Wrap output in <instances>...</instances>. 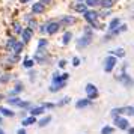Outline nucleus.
Masks as SVG:
<instances>
[{"label":"nucleus","instance_id":"3c124183","mask_svg":"<svg viewBox=\"0 0 134 134\" xmlns=\"http://www.w3.org/2000/svg\"><path fill=\"white\" fill-rule=\"evenodd\" d=\"M32 2H33V0H20L21 5H27V3H32Z\"/></svg>","mask_w":134,"mask_h":134},{"label":"nucleus","instance_id":"4468645a","mask_svg":"<svg viewBox=\"0 0 134 134\" xmlns=\"http://www.w3.org/2000/svg\"><path fill=\"white\" fill-rule=\"evenodd\" d=\"M45 111H47V110H45V107L42 105V103L41 104H33L30 109L27 110V113H29L30 116H35V118H39V116L45 115Z\"/></svg>","mask_w":134,"mask_h":134},{"label":"nucleus","instance_id":"864d4df0","mask_svg":"<svg viewBox=\"0 0 134 134\" xmlns=\"http://www.w3.org/2000/svg\"><path fill=\"white\" fill-rule=\"evenodd\" d=\"M0 134H6V133H5V130H3L2 127H0Z\"/></svg>","mask_w":134,"mask_h":134},{"label":"nucleus","instance_id":"6e6552de","mask_svg":"<svg viewBox=\"0 0 134 134\" xmlns=\"http://www.w3.org/2000/svg\"><path fill=\"white\" fill-rule=\"evenodd\" d=\"M118 63H119V60H118L116 57H113V56L109 54L103 60V69H104V72H107V74L113 72V71L116 69V66H118Z\"/></svg>","mask_w":134,"mask_h":134},{"label":"nucleus","instance_id":"6e6d98bb","mask_svg":"<svg viewBox=\"0 0 134 134\" xmlns=\"http://www.w3.org/2000/svg\"><path fill=\"white\" fill-rule=\"evenodd\" d=\"M74 2H79V3H85V0H74Z\"/></svg>","mask_w":134,"mask_h":134},{"label":"nucleus","instance_id":"2eb2a0df","mask_svg":"<svg viewBox=\"0 0 134 134\" xmlns=\"http://www.w3.org/2000/svg\"><path fill=\"white\" fill-rule=\"evenodd\" d=\"M14 80H15V74H12L11 71H2L0 72V86H8Z\"/></svg>","mask_w":134,"mask_h":134},{"label":"nucleus","instance_id":"a211bd4d","mask_svg":"<svg viewBox=\"0 0 134 134\" xmlns=\"http://www.w3.org/2000/svg\"><path fill=\"white\" fill-rule=\"evenodd\" d=\"M33 36H35V32L30 30V29H27V27H24V29H23V32H21V35H20V38H21L20 41L26 45V44H29L32 39H33Z\"/></svg>","mask_w":134,"mask_h":134},{"label":"nucleus","instance_id":"c756f323","mask_svg":"<svg viewBox=\"0 0 134 134\" xmlns=\"http://www.w3.org/2000/svg\"><path fill=\"white\" fill-rule=\"evenodd\" d=\"M24 44L21 42V41H17V42H15V45H14L12 47V50H11V53H12V54H18V56H21V53H23V51H24Z\"/></svg>","mask_w":134,"mask_h":134},{"label":"nucleus","instance_id":"4d7b16f0","mask_svg":"<svg viewBox=\"0 0 134 134\" xmlns=\"http://www.w3.org/2000/svg\"><path fill=\"white\" fill-rule=\"evenodd\" d=\"M0 72H2V69H0Z\"/></svg>","mask_w":134,"mask_h":134},{"label":"nucleus","instance_id":"e433bc0d","mask_svg":"<svg viewBox=\"0 0 134 134\" xmlns=\"http://www.w3.org/2000/svg\"><path fill=\"white\" fill-rule=\"evenodd\" d=\"M98 15H99V20L103 21V20L109 18L111 15V11H109V9H98Z\"/></svg>","mask_w":134,"mask_h":134},{"label":"nucleus","instance_id":"72a5a7b5","mask_svg":"<svg viewBox=\"0 0 134 134\" xmlns=\"http://www.w3.org/2000/svg\"><path fill=\"white\" fill-rule=\"evenodd\" d=\"M56 104V107H66V105H69L71 104V98L69 97H62L57 103H54Z\"/></svg>","mask_w":134,"mask_h":134},{"label":"nucleus","instance_id":"c85d7f7f","mask_svg":"<svg viewBox=\"0 0 134 134\" xmlns=\"http://www.w3.org/2000/svg\"><path fill=\"white\" fill-rule=\"evenodd\" d=\"M5 101H6L8 107H18V104L21 103V97H6L5 98Z\"/></svg>","mask_w":134,"mask_h":134},{"label":"nucleus","instance_id":"58836bf2","mask_svg":"<svg viewBox=\"0 0 134 134\" xmlns=\"http://www.w3.org/2000/svg\"><path fill=\"white\" fill-rule=\"evenodd\" d=\"M113 133H115V128H113V125H109V124H105L99 131V134H113Z\"/></svg>","mask_w":134,"mask_h":134},{"label":"nucleus","instance_id":"49530a36","mask_svg":"<svg viewBox=\"0 0 134 134\" xmlns=\"http://www.w3.org/2000/svg\"><path fill=\"white\" fill-rule=\"evenodd\" d=\"M39 3H42V5H45V6H48V5H53L54 3V0H38Z\"/></svg>","mask_w":134,"mask_h":134},{"label":"nucleus","instance_id":"ddd939ff","mask_svg":"<svg viewBox=\"0 0 134 134\" xmlns=\"http://www.w3.org/2000/svg\"><path fill=\"white\" fill-rule=\"evenodd\" d=\"M68 80H69V72H60L59 69H56L51 74L50 83H62V81H68Z\"/></svg>","mask_w":134,"mask_h":134},{"label":"nucleus","instance_id":"8fccbe9b","mask_svg":"<svg viewBox=\"0 0 134 134\" xmlns=\"http://www.w3.org/2000/svg\"><path fill=\"white\" fill-rule=\"evenodd\" d=\"M125 133H127V134H134V125H131V127L128 128Z\"/></svg>","mask_w":134,"mask_h":134},{"label":"nucleus","instance_id":"5701e85b","mask_svg":"<svg viewBox=\"0 0 134 134\" xmlns=\"http://www.w3.org/2000/svg\"><path fill=\"white\" fill-rule=\"evenodd\" d=\"M72 39H74V33L71 30H65L63 32V35H62V41L60 44L63 45V47H68L69 44L72 42Z\"/></svg>","mask_w":134,"mask_h":134},{"label":"nucleus","instance_id":"79ce46f5","mask_svg":"<svg viewBox=\"0 0 134 134\" xmlns=\"http://www.w3.org/2000/svg\"><path fill=\"white\" fill-rule=\"evenodd\" d=\"M66 65H68L66 59H59V60H57V69H59V71H60V69H65Z\"/></svg>","mask_w":134,"mask_h":134},{"label":"nucleus","instance_id":"a878e982","mask_svg":"<svg viewBox=\"0 0 134 134\" xmlns=\"http://www.w3.org/2000/svg\"><path fill=\"white\" fill-rule=\"evenodd\" d=\"M17 41H18V38L17 36L9 35V36L6 38V41H5V51H6V53H11V50H12V47L15 45Z\"/></svg>","mask_w":134,"mask_h":134},{"label":"nucleus","instance_id":"6ab92c4d","mask_svg":"<svg viewBox=\"0 0 134 134\" xmlns=\"http://www.w3.org/2000/svg\"><path fill=\"white\" fill-rule=\"evenodd\" d=\"M68 85V81H62V83H50L48 85V92L50 93H57L62 89H65Z\"/></svg>","mask_w":134,"mask_h":134},{"label":"nucleus","instance_id":"2f4dec72","mask_svg":"<svg viewBox=\"0 0 134 134\" xmlns=\"http://www.w3.org/2000/svg\"><path fill=\"white\" fill-rule=\"evenodd\" d=\"M122 116L125 118H134V105H122Z\"/></svg>","mask_w":134,"mask_h":134},{"label":"nucleus","instance_id":"37998d69","mask_svg":"<svg viewBox=\"0 0 134 134\" xmlns=\"http://www.w3.org/2000/svg\"><path fill=\"white\" fill-rule=\"evenodd\" d=\"M42 105L45 107V110L48 111V110H54L56 109V104L51 103V101H45V103H42Z\"/></svg>","mask_w":134,"mask_h":134},{"label":"nucleus","instance_id":"603ef678","mask_svg":"<svg viewBox=\"0 0 134 134\" xmlns=\"http://www.w3.org/2000/svg\"><path fill=\"white\" fill-rule=\"evenodd\" d=\"M5 98H6V95H5V93H2V92H0V103H2V101H3V99H5Z\"/></svg>","mask_w":134,"mask_h":134},{"label":"nucleus","instance_id":"a18cd8bd","mask_svg":"<svg viewBox=\"0 0 134 134\" xmlns=\"http://www.w3.org/2000/svg\"><path fill=\"white\" fill-rule=\"evenodd\" d=\"M121 72H128V62H124L121 65Z\"/></svg>","mask_w":134,"mask_h":134},{"label":"nucleus","instance_id":"473e14b6","mask_svg":"<svg viewBox=\"0 0 134 134\" xmlns=\"http://www.w3.org/2000/svg\"><path fill=\"white\" fill-rule=\"evenodd\" d=\"M50 45V41L45 36H41L36 42V50H47Z\"/></svg>","mask_w":134,"mask_h":134},{"label":"nucleus","instance_id":"7c9ffc66","mask_svg":"<svg viewBox=\"0 0 134 134\" xmlns=\"http://www.w3.org/2000/svg\"><path fill=\"white\" fill-rule=\"evenodd\" d=\"M51 121H53V118H51L50 115H45V116H42L41 119H38L36 125L39 128H44V127H47V125H50V124H51Z\"/></svg>","mask_w":134,"mask_h":134},{"label":"nucleus","instance_id":"09e8293b","mask_svg":"<svg viewBox=\"0 0 134 134\" xmlns=\"http://www.w3.org/2000/svg\"><path fill=\"white\" fill-rule=\"evenodd\" d=\"M27 115H29V113H27L26 110H21V111H20V118H21V119H23V118H26Z\"/></svg>","mask_w":134,"mask_h":134},{"label":"nucleus","instance_id":"ea45409f","mask_svg":"<svg viewBox=\"0 0 134 134\" xmlns=\"http://www.w3.org/2000/svg\"><path fill=\"white\" fill-rule=\"evenodd\" d=\"M110 116H111V118L122 116V109H121V107H113V109L110 110Z\"/></svg>","mask_w":134,"mask_h":134},{"label":"nucleus","instance_id":"412c9836","mask_svg":"<svg viewBox=\"0 0 134 134\" xmlns=\"http://www.w3.org/2000/svg\"><path fill=\"white\" fill-rule=\"evenodd\" d=\"M121 24H122V18L121 17H113V18H110V21L107 23V32L115 30V29H118Z\"/></svg>","mask_w":134,"mask_h":134},{"label":"nucleus","instance_id":"cd10ccee","mask_svg":"<svg viewBox=\"0 0 134 134\" xmlns=\"http://www.w3.org/2000/svg\"><path fill=\"white\" fill-rule=\"evenodd\" d=\"M116 2L115 0H99V8L98 9H109V11H113Z\"/></svg>","mask_w":134,"mask_h":134},{"label":"nucleus","instance_id":"f8f14e48","mask_svg":"<svg viewBox=\"0 0 134 134\" xmlns=\"http://www.w3.org/2000/svg\"><path fill=\"white\" fill-rule=\"evenodd\" d=\"M47 11V6L39 3V2H32L30 3V14L33 17H39V15H44Z\"/></svg>","mask_w":134,"mask_h":134},{"label":"nucleus","instance_id":"c9c22d12","mask_svg":"<svg viewBox=\"0 0 134 134\" xmlns=\"http://www.w3.org/2000/svg\"><path fill=\"white\" fill-rule=\"evenodd\" d=\"M85 5L87 6V9H98L99 0H85Z\"/></svg>","mask_w":134,"mask_h":134},{"label":"nucleus","instance_id":"20e7f679","mask_svg":"<svg viewBox=\"0 0 134 134\" xmlns=\"http://www.w3.org/2000/svg\"><path fill=\"white\" fill-rule=\"evenodd\" d=\"M57 21H59V24H60L62 29L68 30V27H72V26H75L77 23H79V18H77L75 15L65 14V15H60V17L57 18Z\"/></svg>","mask_w":134,"mask_h":134},{"label":"nucleus","instance_id":"f257e3e1","mask_svg":"<svg viewBox=\"0 0 134 134\" xmlns=\"http://www.w3.org/2000/svg\"><path fill=\"white\" fill-rule=\"evenodd\" d=\"M92 41H93V30L86 24V26H83L81 35L75 39V48H77V50L87 48V47L92 44Z\"/></svg>","mask_w":134,"mask_h":134},{"label":"nucleus","instance_id":"4be33fe9","mask_svg":"<svg viewBox=\"0 0 134 134\" xmlns=\"http://www.w3.org/2000/svg\"><path fill=\"white\" fill-rule=\"evenodd\" d=\"M36 122H38V118L27 115L26 118L21 119V128H27V127H32V125H36Z\"/></svg>","mask_w":134,"mask_h":134},{"label":"nucleus","instance_id":"0eeeda50","mask_svg":"<svg viewBox=\"0 0 134 134\" xmlns=\"http://www.w3.org/2000/svg\"><path fill=\"white\" fill-rule=\"evenodd\" d=\"M131 127L130 119L125 116H116L113 118V128H118L119 131H127L128 128Z\"/></svg>","mask_w":134,"mask_h":134},{"label":"nucleus","instance_id":"bb28decb","mask_svg":"<svg viewBox=\"0 0 134 134\" xmlns=\"http://www.w3.org/2000/svg\"><path fill=\"white\" fill-rule=\"evenodd\" d=\"M21 66L24 68V69H27V71L29 69H33L35 68V60L32 59L30 56H24L23 60H21Z\"/></svg>","mask_w":134,"mask_h":134},{"label":"nucleus","instance_id":"7ed1b4c3","mask_svg":"<svg viewBox=\"0 0 134 134\" xmlns=\"http://www.w3.org/2000/svg\"><path fill=\"white\" fill-rule=\"evenodd\" d=\"M44 24H45V35H47V36H54V35H57V33L62 30L60 24H59V21L56 18L47 20Z\"/></svg>","mask_w":134,"mask_h":134},{"label":"nucleus","instance_id":"f3484780","mask_svg":"<svg viewBox=\"0 0 134 134\" xmlns=\"http://www.w3.org/2000/svg\"><path fill=\"white\" fill-rule=\"evenodd\" d=\"M74 105H75V109L77 110H83V109H89V107H92L93 105V101H91V99H87V98H79L75 103H74Z\"/></svg>","mask_w":134,"mask_h":134},{"label":"nucleus","instance_id":"4c0bfd02","mask_svg":"<svg viewBox=\"0 0 134 134\" xmlns=\"http://www.w3.org/2000/svg\"><path fill=\"white\" fill-rule=\"evenodd\" d=\"M27 75H29V81H30V83H35L36 79H38V71L35 68H33V69H29V71H27Z\"/></svg>","mask_w":134,"mask_h":134},{"label":"nucleus","instance_id":"9b49d317","mask_svg":"<svg viewBox=\"0 0 134 134\" xmlns=\"http://www.w3.org/2000/svg\"><path fill=\"white\" fill-rule=\"evenodd\" d=\"M24 92V83L21 80H15L14 86L8 91L6 97H21V93Z\"/></svg>","mask_w":134,"mask_h":134},{"label":"nucleus","instance_id":"b1692460","mask_svg":"<svg viewBox=\"0 0 134 134\" xmlns=\"http://www.w3.org/2000/svg\"><path fill=\"white\" fill-rule=\"evenodd\" d=\"M71 9H72L75 14H79V15H83V14L87 11V6H86L85 3H79V2H74L72 5H71Z\"/></svg>","mask_w":134,"mask_h":134},{"label":"nucleus","instance_id":"aec40b11","mask_svg":"<svg viewBox=\"0 0 134 134\" xmlns=\"http://www.w3.org/2000/svg\"><path fill=\"white\" fill-rule=\"evenodd\" d=\"M0 116L2 118H15L17 113L12 110V107H8V105H0Z\"/></svg>","mask_w":134,"mask_h":134},{"label":"nucleus","instance_id":"f704fd0d","mask_svg":"<svg viewBox=\"0 0 134 134\" xmlns=\"http://www.w3.org/2000/svg\"><path fill=\"white\" fill-rule=\"evenodd\" d=\"M32 105H33V103H32V101H29V99H21V103L18 104V107H17V109L26 110V111H27V110L30 109Z\"/></svg>","mask_w":134,"mask_h":134},{"label":"nucleus","instance_id":"c03bdc74","mask_svg":"<svg viewBox=\"0 0 134 134\" xmlns=\"http://www.w3.org/2000/svg\"><path fill=\"white\" fill-rule=\"evenodd\" d=\"M36 32H39V35H41V36H44V35H45V24H44V23H39Z\"/></svg>","mask_w":134,"mask_h":134},{"label":"nucleus","instance_id":"39448f33","mask_svg":"<svg viewBox=\"0 0 134 134\" xmlns=\"http://www.w3.org/2000/svg\"><path fill=\"white\" fill-rule=\"evenodd\" d=\"M21 23H23L24 27H27V29H30V30H33V32H36L38 30V26H39L38 18H36V17H33L30 12L23 15V21H21Z\"/></svg>","mask_w":134,"mask_h":134},{"label":"nucleus","instance_id":"9d476101","mask_svg":"<svg viewBox=\"0 0 134 134\" xmlns=\"http://www.w3.org/2000/svg\"><path fill=\"white\" fill-rule=\"evenodd\" d=\"M85 93H86V98L91 99V101H95V99H98V97H99V91H98L97 85H93V83H86Z\"/></svg>","mask_w":134,"mask_h":134},{"label":"nucleus","instance_id":"f03ea898","mask_svg":"<svg viewBox=\"0 0 134 134\" xmlns=\"http://www.w3.org/2000/svg\"><path fill=\"white\" fill-rule=\"evenodd\" d=\"M32 59L35 60V65H41V66H45V65H51L53 62V56L50 54L48 50H36Z\"/></svg>","mask_w":134,"mask_h":134},{"label":"nucleus","instance_id":"5fc2aeb1","mask_svg":"<svg viewBox=\"0 0 134 134\" xmlns=\"http://www.w3.org/2000/svg\"><path fill=\"white\" fill-rule=\"evenodd\" d=\"M2 125H3V118L0 116V127H2Z\"/></svg>","mask_w":134,"mask_h":134},{"label":"nucleus","instance_id":"a19ab883","mask_svg":"<svg viewBox=\"0 0 134 134\" xmlns=\"http://www.w3.org/2000/svg\"><path fill=\"white\" fill-rule=\"evenodd\" d=\"M71 65H72L74 68H79L80 65H81V59H80L79 56H74L72 59H71Z\"/></svg>","mask_w":134,"mask_h":134},{"label":"nucleus","instance_id":"423d86ee","mask_svg":"<svg viewBox=\"0 0 134 134\" xmlns=\"http://www.w3.org/2000/svg\"><path fill=\"white\" fill-rule=\"evenodd\" d=\"M115 80L119 83V85L124 86V87H133V86H134V79L128 72H119V74H116Z\"/></svg>","mask_w":134,"mask_h":134},{"label":"nucleus","instance_id":"393cba45","mask_svg":"<svg viewBox=\"0 0 134 134\" xmlns=\"http://www.w3.org/2000/svg\"><path fill=\"white\" fill-rule=\"evenodd\" d=\"M110 56H113V57H116L118 60L119 59H124L125 56H127V51H125V48H122V47H118V48H113L109 51Z\"/></svg>","mask_w":134,"mask_h":134},{"label":"nucleus","instance_id":"de8ad7c7","mask_svg":"<svg viewBox=\"0 0 134 134\" xmlns=\"http://www.w3.org/2000/svg\"><path fill=\"white\" fill-rule=\"evenodd\" d=\"M17 134H27V131H26V128H21V127H20L18 130H17Z\"/></svg>","mask_w":134,"mask_h":134},{"label":"nucleus","instance_id":"dca6fc26","mask_svg":"<svg viewBox=\"0 0 134 134\" xmlns=\"http://www.w3.org/2000/svg\"><path fill=\"white\" fill-rule=\"evenodd\" d=\"M23 29H24V26L20 20H14L11 23V35H14V36L18 38L21 35V32H23Z\"/></svg>","mask_w":134,"mask_h":134},{"label":"nucleus","instance_id":"1a4fd4ad","mask_svg":"<svg viewBox=\"0 0 134 134\" xmlns=\"http://www.w3.org/2000/svg\"><path fill=\"white\" fill-rule=\"evenodd\" d=\"M128 30V26L127 24H124L122 23L118 29H115V30H111V32H107L105 35H104V38H103V41L104 42H109V41H111L113 38H116V36H119V35H122V33H125V32Z\"/></svg>","mask_w":134,"mask_h":134}]
</instances>
